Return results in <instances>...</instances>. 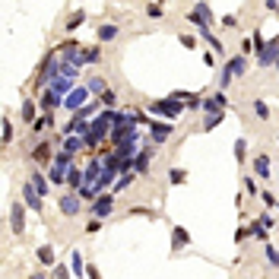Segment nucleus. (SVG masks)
Segmentation results:
<instances>
[{
  "mask_svg": "<svg viewBox=\"0 0 279 279\" xmlns=\"http://www.w3.org/2000/svg\"><path fill=\"white\" fill-rule=\"evenodd\" d=\"M111 130H115V108H102L99 118L92 121L89 134L83 137L86 140V150H99L105 140H111Z\"/></svg>",
  "mask_w": 279,
  "mask_h": 279,
  "instance_id": "1",
  "label": "nucleus"
},
{
  "mask_svg": "<svg viewBox=\"0 0 279 279\" xmlns=\"http://www.w3.org/2000/svg\"><path fill=\"white\" fill-rule=\"evenodd\" d=\"M70 165H73V156L70 153H54V162L48 165V181L51 184H67V175H70Z\"/></svg>",
  "mask_w": 279,
  "mask_h": 279,
  "instance_id": "2",
  "label": "nucleus"
},
{
  "mask_svg": "<svg viewBox=\"0 0 279 279\" xmlns=\"http://www.w3.org/2000/svg\"><path fill=\"white\" fill-rule=\"evenodd\" d=\"M150 115H159V118H165V121H178V118L184 115V102L165 96V99H159V102L150 105Z\"/></svg>",
  "mask_w": 279,
  "mask_h": 279,
  "instance_id": "3",
  "label": "nucleus"
},
{
  "mask_svg": "<svg viewBox=\"0 0 279 279\" xmlns=\"http://www.w3.org/2000/svg\"><path fill=\"white\" fill-rule=\"evenodd\" d=\"M111 210H115V194H111V191H105V194H99L96 200H92V216H96V219L111 216Z\"/></svg>",
  "mask_w": 279,
  "mask_h": 279,
  "instance_id": "4",
  "label": "nucleus"
},
{
  "mask_svg": "<svg viewBox=\"0 0 279 279\" xmlns=\"http://www.w3.org/2000/svg\"><path fill=\"white\" fill-rule=\"evenodd\" d=\"M276 61H279V35H276V39H267V48L257 54L260 67H276Z\"/></svg>",
  "mask_w": 279,
  "mask_h": 279,
  "instance_id": "5",
  "label": "nucleus"
},
{
  "mask_svg": "<svg viewBox=\"0 0 279 279\" xmlns=\"http://www.w3.org/2000/svg\"><path fill=\"white\" fill-rule=\"evenodd\" d=\"M89 96H92V92H89L86 86H73V92L64 99V108H70V111H80L83 105H89Z\"/></svg>",
  "mask_w": 279,
  "mask_h": 279,
  "instance_id": "6",
  "label": "nucleus"
},
{
  "mask_svg": "<svg viewBox=\"0 0 279 279\" xmlns=\"http://www.w3.org/2000/svg\"><path fill=\"white\" fill-rule=\"evenodd\" d=\"M48 92H51L54 99H61V102H64V99L70 96V92H73V80L61 73V77H54V80L48 83Z\"/></svg>",
  "mask_w": 279,
  "mask_h": 279,
  "instance_id": "7",
  "label": "nucleus"
},
{
  "mask_svg": "<svg viewBox=\"0 0 279 279\" xmlns=\"http://www.w3.org/2000/svg\"><path fill=\"white\" fill-rule=\"evenodd\" d=\"M169 140H172V124H159L153 118V124H150V143L162 146V143H169Z\"/></svg>",
  "mask_w": 279,
  "mask_h": 279,
  "instance_id": "8",
  "label": "nucleus"
},
{
  "mask_svg": "<svg viewBox=\"0 0 279 279\" xmlns=\"http://www.w3.org/2000/svg\"><path fill=\"white\" fill-rule=\"evenodd\" d=\"M153 156H156V146H143V150L134 156V172H137V175H146V172H150Z\"/></svg>",
  "mask_w": 279,
  "mask_h": 279,
  "instance_id": "9",
  "label": "nucleus"
},
{
  "mask_svg": "<svg viewBox=\"0 0 279 279\" xmlns=\"http://www.w3.org/2000/svg\"><path fill=\"white\" fill-rule=\"evenodd\" d=\"M10 226H13L16 235L26 232V203H13V210H10Z\"/></svg>",
  "mask_w": 279,
  "mask_h": 279,
  "instance_id": "10",
  "label": "nucleus"
},
{
  "mask_svg": "<svg viewBox=\"0 0 279 279\" xmlns=\"http://www.w3.org/2000/svg\"><path fill=\"white\" fill-rule=\"evenodd\" d=\"M188 20L197 23V26H210V23H213V13H210V7L200 0V4H194V10L188 13Z\"/></svg>",
  "mask_w": 279,
  "mask_h": 279,
  "instance_id": "11",
  "label": "nucleus"
},
{
  "mask_svg": "<svg viewBox=\"0 0 279 279\" xmlns=\"http://www.w3.org/2000/svg\"><path fill=\"white\" fill-rule=\"evenodd\" d=\"M42 200H45V197H42L39 191H35V184L29 181V184H26V188H23V203H26V207H29V210H35V213H42Z\"/></svg>",
  "mask_w": 279,
  "mask_h": 279,
  "instance_id": "12",
  "label": "nucleus"
},
{
  "mask_svg": "<svg viewBox=\"0 0 279 279\" xmlns=\"http://www.w3.org/2000/svg\"><path fill=\"white\" fill-rule=\"evenodd\" d=\"M80 200H83V197L73 194V191L64 194V197H61V213H64V216H77V213H80Z\"/></svg>",
  "mask_w": 279,
  "mask_h": 279,
  "instance_id": "13",
  "label": "nucleus"
},
{
  "mask_svg": "<svg viewBox=\"0 0 279 279\" xmlns=\"http://www.w3.org/2000/svg\"><path fill=\"white\" fill-rule=\"evenodd\" d=\"M191 245V232L184 229V226H175L172 229V251H181V248H188Z\"/></svg>",
  "mask_w": 279,
  "mask_h": 279,
  "instance_id": "14",
  "label": "nucleus"
},
{
  "mask_svg": "<svg viewBox=\"0 0 279 279\" xmlns=\"http://www.w3.org/2000/svg\"><path fill=\"white\" fill-rule=\"evenodd\" d=\"M32 156H35V162H45V165H51V162H54V150H51V143H48V140H42V143L32 150Z\"/></svg>",
  "mask_w": 279,
  "mask_h": 279,
  "instance_id": "15",
  "label": "nucleus"
},
{
  "mask_svg": "<svg viewBox=\"0 0 279 279\" xmlns=\"http://www.w3.org/2000/svg\"><path fill=\"white\" fill-rule=\"evenodd\" d=\"M226 64L232 70V77H245V73H248V58H245V54H235V58H229Z\"/></svg>",
  "mask_w": 279,
  "mask_h": 279,
  "instance_id": "16",
  "label": "nucleus"
},
{
  "mask_svg": "<svg viewBox=\"0 0 279 279\" xmlns=\"http://www.w3.org/2000/svg\"><path fill=\"white\" fill-rule=\"evenodd\" d=\"M83 146H86V140H83V137H77V134H70V137H64V143H61V150H64V153H70V156H77V153L83 150Z\"/></svg>",
  "mask_w": 279,
  "mask_h": 279,
  "instance_id": "17",
  "label": "nucleus"
},
{
  "mask_svg": "<svg viewBox=\"0 0 279 279\" xmlns=\"http://www.w3.org/2000/svg\"><path fill=\"white\" fill-rule=\"evenodd\" d=\"M222 121H226V111H222V108H216V111H207V118H203V130L210 134V130H213V127H219Z\"/></svg>",
  "mask_w": 279,
  "mask_h": 279,
  "instance_id": "18",
  "label": "nucleus"
},
{
  "mask_svg": "<svg viewBox=\"0 0 279 279\" xmlns=\"http://www.w3.org/2000/svg\"><path fill=\"white\" fill-rule=\"evenodd\" d=\"M99 61H102V48H99V45L80 51V67H83V64H99Z\"/></svg>",
  "mask_w": 279,
  "mask_h": 279,
  "instance_id": "19",
  "label": "nucleus"
},
{
  "mask_svg": "<svg viewBox=\"0 0 279 279\" xmlns=\"http://www.w3.org/2000/svg\"><path fill=\"white\" fill-rule=\"evenodd\" d=\"M200 39H203V42H207V45H210V48H213L216 54H222V51H226V48H222V42H219V39H216V35L210 32V26H200Z\"/></svg>",
  "mask_w": 279,
  "mask_h": 279,
  "instance_id": "20",
  "label": "nucleus"
},
{
  "mask_svg": "<svg viewBox=\"0 0 279 279\" xmlns=\"http://www.w3.org/2000/svg\"><path fill=\"white\" fill-rule=\"evenodd\" d=\"M86 89H89V92H92V96H96V99H102V96H105V92H108V83H105L102 77H89Z\"/></svg>",
  "mask_w": 279,
  "mask_h": 279,
  "instance_id": "21",
  "label": "nucleus"
},
{
  "mask_svg": "<svg viewBox=\"0 0 279 279\" xmlns=\"http://www.w3.org/2000/svg\"><path fill=\"white\" fill-rule=\"evenodd\" d=\"M83 181H86V175L77 169V165H70V175H67V188L70 191H80L83 188Z\"/></svg>",
  "mask_w": 279,
  "mask_h": 279,
  "instance_id": "22",
  "label": "nucleus"
},
{
  "mask_svg": "<svg viewBox=\"0 0 279 279\" xmlns=\"http://www.w3.org/2000/svg\"><path fill=\"white\" fill-rule=\"evenodd\" d=\"M96 39H99V45H102V42H115V39H118V26H115V23H108V26H99Z\"/></svg>",
  "mask_w": 279,
  "mask_h": 279,
  "instance_id": "23",
  "label": "nucleus"
},
{
  "mask_svg": "<svg viewBox=\"0 0 279 279\" xmlns=\"http://www.w3.org/2000/svg\"><path fill=\"white\" fill-rule=\"evenodd\" d=\"M254 175L257 178H270L273 172H270V156H257L254 159Z\"/></svg>",
  "mask_w": 279,
  "mask_h": 279,
  "instance_id": "24",
  "label": "nucleus"
},
{
  "mask_svg": "<svg viewBox=\"0 0 279 279\" xmlns=\"http://www.w3.org/2000/svg\"><path fill=\"white\" fill-rule=\"evenodd\" d=\"M134 178H137V172H124L118 181H115V188H111V194H124L130 184H134Z\"/></svg>",
  "mask_w": 279,
  "mask_h": 279,
  "instance_id": "25",
  "label": "nucleus"
},
{
  "mask_svg": "<svg viewBox=\"0 0 279 279\" xmlns=\"http://www.w3.org/2000/svg\"><path fill=\"white\" fill-rule=\"evenodd\" d=\"M29 181L35 184V191H39L42 197H48V194H51V191H48V181H45V175H42V172H32V175H29Z\"/></svg>",
  "mask_w": 279,
  "mask_h": 279,
  "instance_id": "26",
  "label": "nucleus"
},
{
  "mask_svg": "<svg viewBox=\"0 0 279 279\" xmlns=\"http://www.w3.org/2000/svg\"><path fill=\"white\" fill-rule=\"evenodd\" d=\"M51 124H54V115H51V111H45V115H42V118H35L32 130H35V134H42V130H48Z\"/></svg>",
  "mask_w": 279,
  "mask_h": 279,
  "instance_id": "27",
  "label": "nucleus"
},
{
  "mask_svg": "<svg viewBox=\"0 0 279 279\" xmlns=\"http://www.w3.org/2000/svg\"><path fill=\"white\" fill-rule=\"evenodd\" d=\"M35 254H39V264H42V267H54V251H51L48 245H42Z\"/></svg>",
  "mask_w": 279,
  "mask_h": 279,
  "instance_id": "28",
  "label": "nucleus"
},
{
  "mask_svg": "<svg viewBox=\"0 0 279 279\" xmlns=\"http://www.w3.org/2000/svg\"><path fill=\"white\" fill-rule=\"evenodd\" d=\"M70 270H73V273H77V276L83 279L86 267H83V257H80V251H73V254H70Z\"/></svg>",
  "mask_w": 279,
  "mask_h": 279,
  "instance_id": "29",
  "label": "nucleus"
},
{
  "mask_svg": "<svg viewBox=\"0 0 279 279\" xmlns=\"http://www.w3.org/2000/svg\"><path fill=\"white\" fill-rule=\"evenodd\" d=\"M58 105H64V102H61V99H54V96H51V92L45 89V92H42V108H45V111H54V108H58Z\"/></svg>",
  "mask_w": 279,
  "mask_h": 279,
  "instance_id": "30",
  "label": "nucleus"
},
{
  "mask_svg": "<svg viewBox=\"0 0 279 279\" xmlns=\"http://www.w3.org/2000/svg\"><path fill=\"white\" fill-rule=\"evenodd\" d=\"M23 121H26V124H35V102H32V99L23 102Z\"/></svg>",
  "mask_w": 279,
  "mask_h": 279,
  "instance_id": "31",
  "label": "nucleus"
},
{
  "mask_svg": "<svg viewBox=\"0 0 279 279\" xmlns=\"http://www.w3.org/2000/svg\"><path fill=\"white\" fill-rule=\"evenodd\" d=\"M254 118H260V121H267V118H270V108H267V102L254 99Z\"/></svg>",
  "mask_w": 279,
  "mask_h": 279,
  "instance_id": "32",
  "label": "nucleus"
},
{
  "mask_svg": "<svg viewBox=\"0 0 279 279\" xmlns=\"http://www.w3.org/2000/svg\"><path fill=\"white\" fill-rule=\"evenodd\" d=\"M245 153H248V140L241 137V140H235V159H238V162H245Z\"/></svg>",
  "mask_w": 279,
  "mask_h": 279,
  "instance_id": "33",
  "label": "nucleus"
},
{
  "mask_svg": "<svg viewBox=\"0 0 279 279\" xmlns=\"http://www.w3.org/2000/svg\"><path fill=\"white\" fill-rule=\"evenodd\" d=\"M51 279H70V267L54 264V267H51Z\"/></svg>",
  "mask_w": 279,
  "mask_h": 279,
  "instance_id": "34",
  "label": "nucleus"
},
{
  "mask_svg": "<svg viewBox=\"0 0 279 279\" xmlns=\"http://www.w3.org/2000/svg\"><path fill=\"white\" fill-rule=\"evenodd\" d=\"M83 20H86V13H73L70 20H67V32H73V29H80L83 26Z\"/></svg>",
  "mask_w": 279,
  "mask_h": 279,
  "instance_id": "35",
  "label": "nucleus"
},
{
  "mask_svg": "<svg viewBox=\"0 0 279 279\" xmlns=\"http://www.w3.org/2000/svg\"><path fill=\"white\" fill-rule=\"evenodd\" d=\"M254 238H260V241H264V245H267V229L264 226H260V222H251V229H248Z\"/></svg>",
  "mask_w": 279,
  "mask_h": 279,
  "instance_id": "36",
  "label": "nucleus"
},
{
  "mask_svg": "<svg viewBox=\"0 0 279 279\" xmlns=\"http://www.w3.org/2000/svg\"><path fill=\"white\" fill-rule=\"evenodd\" d=\"M169 181H172V184H184V181H188V172H184V169H172V172H169Z\"/></svg>",
  "mask_w": 279,
  "mask_h": 279,
  "instance_id": "37",
  "label": "nucleus"
},
{
  "mask_svg": "<svg viewBox=\"0 0 279 279\" xmlns=\"http://www.w3.org/2000/svg\"><path fill=\"white\" fill-rule=\"evenodd\" d=\"M229 83H232V70H229V64L222 67V73H219V89H229Z\"/></svg>",
  "mask_w": 279,
  "mask_h": 279,
  "instance_id": "38",
  "label": "nucleus"
},
{
  "mask_svg": "<svg viewBox=\"0 0 279 279\" xmlns=\"http://www.w3.org/2000/svg\"><path fill=\"white\" fill-rule=\"evenodd\" d=\"M245 191H248L251 197H257V194H264V191H260V188H257V181H254L251 175H245Z\"/></svg>",
  "mask_w": 279,
  "mask_h": 279,
  "instance_id": "39",
  "label": "nucleus"
},
{
  "mask_svg": "<svg viewBox=\"0 0 279 279\" xmlns=\"http://www.w3.org/2000/svg\"><path fill=\"white\" fill-rule=\"evenodd\" d=\"M264 251H267V260H270V264H273V267H279V251H276V248L270 245V241L264 245Z\"/></svg>",
  "mask_w": 279,
  "mask_h": 279,
  "instance_id": "40",
  "label": "nucleus"
},
{
  "mask_svg": "<svg viewBox=\"0 0 279 279\" xmlns=\"http://www.w3.org/2000/svg\"><path fill=\"white\" fill-rule=\"evenodd\" d=\"M146 13H150V20H162V16H165L162 4H150V7H146Z\"/></svg>",
  "mask_w": 279,
  "mask_h": 279,
  "instance_id": "41",
  "label": "nucleus"
},
{
  "mask_svg": "<svg viewBox=\"0 0 279 279\" xmlns=\"http://www.w3.org/2000/svg\"><path fill=\"white\" fill-rule=\"evenodd\" d=\"M251 39H254V51H257V54L264 51V48H267V39H264V35H260V32H254Z\"/></svg>",
  "mask_w": 279,
  "mask_h": 279,
  "instance_id": "42",
  "label": "nucleus"
},
{
  "mask_svg": "<svg viewBox=\"0 0 279 279\" xmlns=\"http://www.w3.org/2000/svg\"><path fill=\"white\" fill-rule=\"evenodd\" d=\"M13 140V124H10V118H4V143H10Z\"/></svg>",
  "mask_w": 279,
  "mask_h": 279,
  "instance_id": "43",
  "label": "nucleus"
},
{
  "mask_svg": "<svg viewBox=\"0 0 279 279\" xmlns=\"http://www.w3.org/2000/svg\"><path fill=\"white\" fill-rule=\"evenodd\" d=\"M115 102H118V92H111V89H108V92H105V96H102V105H108V108H111V105H115Z\"/></svg>",
  "mask_w": 279,
  "mask_h": 279,
  "instance_id": "44",
  "label": "nucleus"
},
{
  "mask_svg": "<svg viewBox=\"0 0 279 279\" xmlns=\"http://www.w3.org/2000/svg\"><path fill=\"white\" fill-rule=\"evenodd\" d=\"M213 102H216L219 108H226V111H229V99H226V92H216V96H213Z\"/></svg>",
  "mask_w": 279,
  "mask_h": 279,
  "instance_id": "45",
  "label": "nucleus"
},
{
  "mask_svg": "<svg viewBox=\"0 0 279 279\" xmlns=\"http://www.w3.org/2000/svg\"><path fill=\"white\" fill-rule=\"evenodd\" d=\"M257 222H260V226H264V229H267V232H270V229H273V222H276V219H273V216H270V213H264V216H260V219H257Z\"/></svg>",
  "mask_w": 279,
  "mask_h": 279,
  "instance_id": "46",
  "label": "nucleus"
},
{
  "mask_svg": "<svg viewBox=\"0 0 279 279\" xmlns=\"http://www.w3.org/2000/svg\"><path fill=\"white\" fill-rule=\"evenodd\" d=\"M178 39H181L184 48H197V39H194V35H178Z\"/></svg>",
  "mask_w": 279,
  "mask_h": 279,
  "instance_id": "47",
  "label": "nucleus"
},
{
  "mask_svg": "<svg viewBox=\"0 0 279 279\" xmlns=\"http://www.w3.org/2000/svg\"><path fill=\"white\" fill-rule=\"evenodd\" d=\"M99 229H102V219H89V222H86V232H89V235L99 232Z\"/></svg>",
  "mask_w": 279,
  "mask_h": 279,
  "instance_id": "48",
  "label": "nucleus"
},
{
  "mask_svg": "<svg viewBox=\"0 0 279 279\" xmlns=\"http://www.w3.org/2000/svg\"><path fill=\"white\" fill-rule=\"evenodd\" d=\"M260 197H264V203H267V207H276V194H270V191H264V194H260Z\"/></svg>",
  "mask_w": 279,
  "mask_h": 279,
  "instance_id": "49",
  "label": "nucleus"
},
{
  "mask_svg": "<svg viewBox=\"0 0 279 279\" xmlns=\"http://www.w3.org/2000/svg\"><path fill=\"white\" fill-rule=\"evenodd\" d=\"M130 216H150V219H153L156 213H153V210H143V207H137V210H130Z\"/></svg>",
  "mask_w": 279,
  "mask_h": 279,
  "instance_id": "50",
  "label": "nucleus"
},
{
  "mask_svg": "<svg viewBox=\"0 0 279 279\" xmlns=\"http://www.w3.org/2000/svg\"><path fill=\"white\" fill-rule=\"evenodd\" d=\"M264 7H267L270 13H279V0H264Z\"/></svg>",
  "mask_w": 279,
  "mask_h": 279,
  "instance_id": "51",
  "label": "nucleus"
},
{
  "mask_svg": "<svg viewBox=\"0 0 279 279\" xmlns=\"http://www.w3.org/2000/svg\"><path fill=\"white\" fill-rule=\"evenodd\" d=\"M254 48V39H245V42H241V54H248Z\"/></svg>",
  "mask_w": 279,
  "mask_h": 279,
  "instance_id": "52",
  "label": "nucleus"
},
{
  "mask_svg": "<svg viewBox=\"0 0 279 279\" xmlns=\"http://www.w3.org/2000/svg\"><path fill=\"white\" fill-rule=\"evenodd\" d=\"M222 26H226V29H232V26H238V20H235V16H226V20H222Z\"/></svg>",
  "mask_w": 279,
  "mask_h": 279,
  "instance_id": "53",
  "label": "nucleus"
},
{
  "mask_svg": "<svg viewBox=\"0 0 279 279\" xmlns=\"http://www.w3.org/2000/svg\"><path fill=\"white\" fill-rule=\"evenodd\" d=\"M29 279H51V276H48V273H32Z\"/></svg>",
  "mask_w": 279,
  "mask_h": 279,
  "instance_id": "54",
  "label": "nucleus"
},
{
  "mask_svg": "<svg viewBox=\"0 0 279 279\" xmlns=\"http://www.w3.org/2000/svg\"><path fill=\"white\" fill-rule=\"evenodd\" d=\"M276 70H279V61H276Z\"/></svg>",
  "mask_w": 279,
  "mask_h": 279,
  "instance_id": "55",
  "label": "nucleus"
},
{
  "mask_svg": "<svg viewBox=\"0 0 279 279\" xmlns=\"http://www.w3.org/2000/svg\"><path fill=\"white\" fill-rule=\"evenodd\" d=\"M156 4H162V0H156Z\"/></svg>",
  "mask_w": 279,
  "mask_h": 279,
  "instance_id": "56",
  "label": "nucleus"
}]
</instances>
